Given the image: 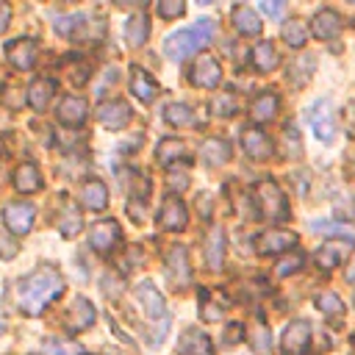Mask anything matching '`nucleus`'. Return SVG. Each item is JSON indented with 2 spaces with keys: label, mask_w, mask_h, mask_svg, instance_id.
Returning <instances> with one entry per match:
<instances>
[{
  "label": "nucleus",
  "mask_w": 355,
  "mask_h": 355,
  "mask_svg": "<svg viewBox=\"0 0 355 355\" xmlns=\"http://www.w3.org/2000/svg\"><path fill=\"white\" fill-rule=\"evenodd\" d=\"M64 291V277L55 266H39L17 283V302L25 316H39Z\"/></svg>",
  "instance_id": "obj_1"
},
{
  "label": "nucleus",
  "mask_w": 355,
  "mask_h": 355,
  "mask_svg": "<svg viewBox=\"0 0 355 355\" xmlns=\"http://www.w3.org/2000/svg\"><path fill=\"white\" fill-rule=\"evenodd\" d=\"M255 205H258V214L266 216L269 222H286L288 219L286 194L280 191V186L272 178L255 183Z\"/></svg>",
  "instance_id": "obj_2"
},
{
  "label": "nucleus",
  "mask_w": 355,
  "mask_h": 355,
  "mask_svg": "<svg viewBox=\"0 0 355 355\" xmlns=\"http://www.w3.org/2000/svg\"><path fill=\"white\" fill-rule=\"evenodd\" d=\"M308 125H311V133L330 144L336 139V114H333V103L330 100H316L311 108H308Z\"/></svg>",
  "instance_id": "obj_3"
},
{
  "label": "nucleus",
  "mask_w": 355,
  "mask_h": 355,
  "mask_svg": "<svg viewBox=\"0 0 355 355\" xmlns=\"http://www.w3.org/2000/svg\"><path fill=\"white\" fill-rule=\"evenodd\" d=\"M313 338V327L305 319H291L280 333V349L286 355H305Z\"/></svg>",
  "instance_id": "obj_4"
},
{
  "label": "nucleus",
  "mask_w": 355,
  "mask_h": 355,
  "mask_svg": "<svg viewBox=\"0 0 355 355\" xmlns=\"http://www.w3.org/2000/svg\"><path fill=\"white\" fill-rule=\"evenodd\" d=\"M205 42H202V36L191 28V31H175V33H169L166 39H164V55L166 58H172V61H183L186 55H191L194 50H200Z\"/></svg>",
  "instance_id": "obj_5"
},
{
  "label": "nucleus",
  "mask_w": 355,
  "mask_h": 355,
  "mask_svg": "<svg viewBox=\"0 0 355 355\" xmlns=\"http://www.w3.org/2000/svg\"><path fill=\"white\" fill-rule=\"evenodd\" d=\"M33 205L31 202H6L3 205V225L11 236H25L33 227Z\"/></svg>",
  "instance_id": "obj_6"
},
{
  "label": "nucleus",
  "mask_w": 355,
  "mask_h": 355,
  "mask_svg": "<svg viewBox=\"0 0 355 355\" xmlns=\"http://www.w3.org/2000/svg\"><path fill=\"white\" fill-rule=\"evenodd\" d=\"M189 80H191L194 86H200V89H216V86L222 83V67H219V61H216L211 53H202V55L191 64Z\"/></svg>",
  "instance_id": "obj_7"
},
{
  "label": "nucleus",
  "mask_w": 355,
  "mask_h": 355,
  "mask_svg": "<svg viewBox=\"0 0 355 355\" xmlns=\"http://www.w3.org/2000/svg\"><path fill=\"white\" fill-rule=\"evenodd\" d=\"M297 244V233L294 230H283V227H269L255 239V250L258 255H277V252H288Z\"/></svg>",
  "instance_id": "obj_8"
},
{
  "label": "nucleus",
  "mask_w": 355,
  "mask_h": 355,
  "mask_svg": "<svg viewBox=\"0 0 355 355\" xmlns=\"http://www.w3.org/2000/svg\"><path fill=\"white\" fill-rule=\"evenodd\" d=\"M119 239H122V230H119V222H116V219H100V222H94L92 230H89V244H92V250H94V252H103V255H108V252L119 244Z\"/></svg>",
  "instance_id": "obj_9"
},
{
  "label": "nucleus",
  "mask_w": 355,
  "mask_h": 355,
  "mask_svg": "<svg viewBox=\"0 0 355 355\" xmlns=\"http://www.w3.org/2000/svg\"><path fill=\"white\" fill-rule=\"evenodd\" d=\"M166 280L175 286V288H183L191 283V266H189V250L183 244H175L169 252H166Z\"/></svg>",
  "instance_id": "obj_10"
},
{
  "label": "nucleus",
  "mask_w": 355,
  "mask_h": 355,
  "mask_svg": "<svg viewBox=\"0 0 355 355\" xmlns=\"http://www.w3.org/2000/svg\"><path fill=\"white\" fill-rule=\"evenodd\" d=\"M241 147H244V155L250 161H266L275 153L272 139L263 130H258V128H244L241 130Z\"/></svg>",
  "instance_id": "obj_11"
},
{
  "label": "nucleus",
  "mask_w": 355,
  "mask_h": 355,
  "mask_svg": "<svg viewBox=\"0 0 355 355\" xmlns=\"http://www.w3.org/2000/svg\"><path fill=\"white\" fill-rule=\"evenodd\" d=\"M186 222H189V211H186L183 200H180L178 194H169V197L164 200L161 211H158V225H161L164 230L178 233V230L186 227Z\"/></svg>",
  "instance_id": "obj_12"
},
{
  "label": "nucleus",
  "mask_w": 355,
  "mask_h": 355,
  "mask_svg": "<svg viewBox=\"0 0 355 355\" xmlns=\"http://www.w3.org/2000/svg\"><path fill=\"white\" fill-rule=\"evenodd\" d=\"M97 119L108 130H122L130 122V105L125 100H105L97 105Z\"/></svg>",
  "instance_id": "obj_13"
},
{
  "label": "nucleus",
  "mask_w": 355,
  "mask_h": 355,
  "mask_svg": "<svg viewBox=\"0 0 355 355\" xmlns=\"http://www.w3.org/2000/svg\"><path fill=\"white\" fill-rule=\"evenodd\" d=\"M94 319H97V311H94L92 300L75 297L72 305H69V311H67V322L64 324H67V333H80V330L92 327Z\"/></svg>",
  "instance_id": "obj_14"
},
{
  "label": "nucleus",
  "mask_w": 355,
  "mask_h": 355,
  "mask_svg": "<svg viewBox=\"0 0 355 355\" xmlns=\"http://www.w3.org/2000/svg\"><path fill=\"white\" fill-rule=\"evenodd\" d=\"M36 53H39V47H36L33 39H14V42L6 44V58H8V64H11L14 69H22V72H25V69H33Z\"/></svg>",
  "instance_id": "obj_15"
},
{
  "label": "nucleus",
  "mask_w": 355,
  "mask_h": 355,
  "mask_svg": "<svg viewBox=\"0 0 355 355\" xmlns=\"http://www.w3.org/2000/svg\"><path fill=\"white\" fill-rule=\"evenodd\" d=\"M136 300H139L141 311H144L150 319H166V302H164V294H161L150 280H144V283L136 286Z\"/></svg>",
  "instance_id": "obj_16"
},
{
  "label": "nucleus",
  "mask_w": 355,
  "mask_h": 355,
  "mask_svg": "<svg viewBox=\"0 0 355 355\" xmlns=\"http://www.w3.org/2000/svg\"><path fill=\"white\" fill-rule=\"evenodd\" d=\"M178 352L180 355H214V344H211L208 333H202L197 327H189L178 338Z\"/></svg>",
  "instance_id": "obj_17"
},
{
  "label": "nucleus",
  "mask_w": 355,
  "mask_h": 355,
  "mask_svg": "<svg viewBox=\"0 0 355 355\" xmlns=\"http://www.w3.org/2000/svg\"><path fill=\"white\" fill-rule=\"evenodd\" d=\"M341 28H344V22H341V17L333 8H322L311 19V33L316 39H336L341 33Z\"/></svg>",
  "instance_id": "obj_18"
},
{
  "label": "nucleus",
  "mask_w": 355,
  "mask_h": 355,
  "mask_svg": "<svg viewBox=\"0 0 355 355\" xmlns=\"http://www.w3.org/2000/svg\"><path fill=\"white\" fill-rule=\"evenodd\" d=\"M58 119L67 128H80L89 119V103L83 97H64L58 105Z\"/></svg>",
  "instance_id": "obj_19"
},
{
  "label": "nucleus",
  "mask_w": 355,
  "mask_h": 355,
  "mask_svg": "<svg viewBox=\"0 0 355 355\" xmlns=\"http://www.w3.org/2000/svg\"><path fill=\"white\" fill-rule=\"evenodd\" d=\"M200 158L202 164L208 166H222L230 161V141L227 139H219V136H208L202 144H200Z\"/></svg>",
  "instance_id": "obj_20"
},
{
  "label": "nucleus",
  "mask_w": 355,
  "mask_h": 355,
  "mask_svg": "<svg viewBox=\"0 0 355 355\" xmlns=\"http://www.w3.org/2000/svg\"><path fill=\"white\" fill-rule=\"evenodd\" d=\"M130 92H133L136 100H141V103H153L155 94H158V83H155V78H153L147 69L133 67V69H130Z\"/></svg>",
  "instance_id": "obj_21"
},
{
  "label": "nucleus",
  "mask_w": 355,
  "mask_h": 355,
  "mask_svg": "<svg viewBox=\"0 0 355 355\" xmlns=\"http://www.w3.org/2000/svg\"><path fill=\"white\" fill-rule=\"evenodd\" d=\"M14 189L19 194H33L42 189V172L33 161H22L17 169H14Z\"/></svg>",
  "instance_id": "obj_22"
},
{
  "label": "nucleus",
  "mask_w": 355,
  "mask_h": 355,
  "mask_svg": "<svg viewBox=\"0 0 355 355\" xmlns=\"http://www.w3.org/2000/svg\"><path fill=\"white\" fill-rule=\"evenodd\" d=\"M277 105H280V100H277L275 92H258L252 97V103H250L252 122H272L277 116Z\"/></svg>",
  "instance_id": "obj_23"
},
{
  "label": "nucleus",
  "mask_w": 355,
  "mask_h": 355,
  "mask_svg": "<svg viewBox=\"0 0 355 355\" xmlns=\"http://www.w3.org/2000/svg\"><path fill=\"white\" fill-rule=\"evenodd\" d=\"M225 261V230L219 225H211L205 233V263L211 269H219Z\"/></svg>",
  "instance_id": "obj_24"
},
{
  "label": "nucleus",
  "mask_w": 355,
  "mask_h": 355,
  "mask_svg": "<svg viewBox=\"0 0 355 355\" xmlns=\"http://www.w3.org/2000/svg\"><path fill=\"white\" fill-rule=\"evenodd\" d=\"M225 308H227V300L222 297V291H211V288L200 291V313L205 322H219Z\"/></svg>",
  "instance_id": "obj_25"
},
{
  "label": "nucleus",
  "mask_w": 355,
  "mask_h": 355,
  "mask_svg": "<svg viewBox=\"0 0 355 355\" xmlns=\"http://www.w3.org/2000/svg\"><path fill=\"white\" fill-rule=\"evenodd\" d=\"M250 61H252V67L258 72H272L280 64V55H277V50H275L272 42H258L250 50Z\"/></svg>",
  "instance_id": "obj_26"
},
{
  "label": "nucleus",
  "mask_w": 355,
  "mask_h": 355,
  "mask_svg": "<svg viewBox=\"0 0 355 355\" xmlns=\"http://www.w3.org/2000/svg\"><path fill=\"white\" fill-rule=\"evenodd\" d=\"M80 197H83V205H86L89 211H103V208L108 205V189H105V183L97 180V178H89V180L83 183Z\"/></svg>",
  "instance_id": "obj_27"
},
{
  "label": "nucleus",
  "mask_w": 355,
  "mask_h": 355,
  "mask_svg": "<svg viewBox=\"0 0 355 355\" xmlns=\"http://www.w3.org/2000/svg\"><path fill=\"white\" fill-rule=\"evenodd\" d=\"M53 94H55V83H53L50 78H36V80L28 86V103H31L36 111H44V108L50 105Z\"/></svg>",
  "instance_id": "obj_28"
},
{
  "label": "nucleus",
  "mask_w": 355,
  "mask_h": 355,
  "mask_svg": "<svg viewBox=\"0 0 355 355\" xmlns=\"http://www.w3.org/2000/svg\"><path fill=\"white\" fill-rule=\"evenodd\" d=\"M233 25H236V31L241 36H258L261 28H263L261 19H258V14L250 6H236L233 8Z\"/></svg>",
  "instance_id": "obj_29"
},
{
  "label": "nucleus",
  "mask_w": 355,
  "mask_h": 355,
  "mask_svg": "<svg viewBox=\"0 0 355 355\" xmlns=\"http://www.w3.org/2000/svg\"><path fill=\"white\" fill-rule=\"evenodd\" d=\"M155 158H158V164L172 166L175 161H183V158H186V144H183L180 139H175V136H166V139L158 141V147H155Z\"/></svg>",
  "instance_id": "obj_30"
},
{
  "label": "nucleus",
  "mask_w": 355,
  "mask_h": 355,
  "mask_svg": "<svg viewBox=\"0 0 355 355\" xmlns=\"http://www.w3.org/2000/svg\"><path fill=\"white\" fill-rule=\"evenodd\" d=\"M247 341H250V347H252L255 355H269L272 352V336H269V327H266V322L261 316H255Z\"/></svg>",
  "instance_id": "obj_31"
},
{
  "label": "nucleus",
  "mask_w": 355,
  "mask_h": 355,
  "mask_svg": "<svg viewBox=\"0 0 355 355\" xmlns=\"http://www.w3.org/2000/svg\"><path fill=\"white\" fill-rule=\"evenodd\" d=\"M147 33H150V22L144 14H133L128 22H125V39L130 47H141L147 42Z\"/></svg>",
  "instance_id": "obj_32"
},
{
  "label": "nucleus",
  "mask_w": 355,
  "mask_h": 355,
  "mask_svg": "<svg viewBox=\"0 0 355 355\" xmlns=\"http://www.w3.org/2000/svg\"><path fill=\"white\" fill-rule=\"evenodd\" d=\"M164 119L172 125V128H189V125H197V116L191 111V105L186 103H169L164 108Z\"/></svg>",
  "instance_id": "obj_33"
},
{
  "label": "nucleus",
  "mask_w": 355,
  "mask_h": 355,
  "mask_svg": "<svg viewBox=\"0 0 355 355\" xmlns=\"http://www.w3.org/2000/svg\"><path fill=\"white\" fill-rule=\"evenodd\" d=\"M311 230H313V233H322V236L341 239V241H347V244H352V241H355V230H352V227H347V225H338V222L316 219V222L311 225Z\"/></svg>",
  "instance_id": "obj_34"
},
{
  "label": "nucleus",
  "mask_w": 355,
  "mask_h": 355,
  "mask_svg": "<svg viewBox=\"0 0 355 355\" xmlns=\"http://www.w3.org/2000/svg\"><path fill=\"white\" fill-rule=\"evenodd\" d=\"M283 42L288 44V47H294V50H300L305 42H308V28H305V22L302 19H288V22H283Z\"/></svg>",
  "instance_id": "obj_35"
},
{
  "label": "nucleus",
  "mask_w": 355,
  "mask_h": 355,
  "mask_svg": "<svg viewBox=\"0 0 355 355\" xmlns=\"http://www.w3.org/2000/svg\"><path fill=\"white\" fill-rule=\"evenodd\" d=\"M58 230L64 239H75L80 230H83V216L75 205H67L64 214H61V222H58Z\"/></svg>",
  "instance_id": "obj_36"
},
{
  "label": "nucleus",
  "mask_w": 355,
  "mask_h": 355,
  "mask_svg": "<svg viewBox=\"0 0 355 355\" xmlns=\"http://www.w3.org/2000/svg\"><path fill=\"white\" fill-rule=\"evenodd\" d=\"M236 94L230 92V89H225V92H216L214 97H211V114L214 116H233L236 114Z\"/></svg>",
  "instance_id": "obj_37"
},
{
  "label": "nucleus",
  "mask_w": 355,
  "mask_h": 355,
  "mask_svg": "<svg viewBox=\"0 0 355 355\" xmlns=\"http://www.w3.org/2000/svg\"><path fill=\"white\" fill-rule=\"evenodd\" d=\"M313 261H316V266L322 269V272H330V269H336L338 263H341V247L338 244H322L319 250H316V255H313Z\"/></svg>",
  "instance_id": "obj_38"
},
{
  "label": "nucleus",
  "mask_w": 355,
  "mask_h": 355,
  "mask_svg": "<svg viewBox=\"0 0 355 355\" xmlns=\"http://www.w3.org/2000/svg\"><path fill=\"white\" fill-rule=\"evenodd\" d=\"M86 14H69V17H55V33L58 36H69L78 39V31L86 25Z\"/></svg>",
  "instance_id": "obj_39"
},
{
  "label": "nucleus",
  "mask_w": 355,
  "mask_h": 355,
  "mask_svg": "<svg viewBox=\"0 0 355 355\" xmlns=\"http://www.w3.org/2000/svg\"><path fill=\"white\" fill-rule=\"evenodd\" d=\"M316 311H322L324 316H336V319H341V316H344V302H341L338 294H333V291H322V294H316Z\"/></svg>",
  "instance_id": "obj_40"
},
{
  "label": "nucleus",
  "mask_w": 355,
  "mask_h": 355,
  "mask_svg": "<svg viewBox=\"0 0 355 355\" xmlns=\"http://www.w3.org/2000/svg\"><path fill=\"white\" fill-rule=\"evenodd\" d=\"M302 263H305V255H302V252H297V250H291L288 255H283V258L275 263V275H277V277H288V275L300 272V269H302Z\"/></svg>",
  "instance_id": "obj_41"
},
{
  "label": "nucleus",
  "mask_w": 355,
  "mask_h": 355,
  "mask_svg": "<svg viewBox=\"0 0 355 355\" xmlns=\"http://www.w3.org/2000/svg\"><path fill=\"white\" fill-rule=\"evenodd\" d=\"M44 349H47L50 355H83L80 344L72 341V338H47V341H44Z\"/></svg>",
  "instance_id": "obj_42"
},
{
  "label": "nucleus",
  "mask_w": 355,
  "mask_h": 355,
  "mask_svg": "<svg viewBox=\"0 0 355 355\" xmlns=\"http://www.w3.org/2000/svg\"><path fill=\"white\" fill-rule=\"evenodd\" d=\"M186 11V0H158V14L164 19H178Z\"/></svg>",
  "instance_id": "obj_43"
},
{
  "label": "nucleus",
  "mask_w": 355,
  "mask_h": 355,
  "mask_svg": "<svg viewBox=\"0 0 355 355\" xmlns=\"http://www.w3.org/2000/svg\"><path fill=\"white\" fill-rule=\"evenodd\" d=\"M261 11L272 19H280L286 11V0H261Z\"/></svg>",
  "instance_id": "obj_44"
},
{
  "label": "nucleus",
  "mask_w": 355,
  "mask_h": 355,
  "mask_svg": "<svg viewBox=\"0 0 355 355\" xmlns=\"http://www.w3.org/2000/svg\"><path fill=\"white\" fill-rule=\"evenodd\" d=\"M166 186H169L172 191H175V189L183 191V189L189 186V175H186V172H178V169H169V175H166Z\"/></svg>",
  "instance_id": "obj_45"
},
{
  "label": "nucleus",
  "mask_w": 355,
  "mask_h": 355,
  "mask_svg": "<svg viewBox=\"0 0 355 355\" xmlns=\"http://www.w3.org/2000/svg\"><path fill=\"white\" fill-rule=\"evenodd\" d=\"M194 31L202 36V42L208 44L211 42V36H214V31H216V25H214V19H208V17H202V19H197V25H194Z\"/></svg>",
  "instance_id": "obj_46"
},
{
  "label": "nucleus",
  "mask_w": 355,
  "mask_h": 355,
  "mask_svg": "<svg viewBox=\"0 0 355 355\" xmlns=\"http://www.w3.org/2000/svg\"><path fill=\"white\" fill-rule=\"evenodd\" d=\"M17 252H19V247L14 244V239H8L6 233H0V258L8 261V258H14Z\"/></svg>",
  "instance_id": "obj_47"
},
{
  "label": "nucleus",
  "mask_w": 355,
  "mask_h": 355,
  "mask_svg": "<svg viewBox=\"0 0 355 355\" xmlns=\"http://www.w3.org/2000/svg\"><path fill=\"white\" fill-rule=\"evenodd\" d=\"M241 338H244V324H239V322L227 324V336H225V344H236V341H241Z\"/></svg>",
  "instance_id": "obj_48"
},
{
  "label": "nucleus",
  "mask_w": 355,
  "mask_h": 355,
  "mask_svg": "<svg viewBox=\"0 0 355 355\" xmlns=\"http://www.w3.org/2000/svg\"><path fill=\"white\" fill-rule=\"evenodd\" d=\"M8 19H11V6L0 0V33L8 28Z\"/></svg>",
  "instance_id": "obj_49"
},
{
  "label": "nucleus",
  "mask_w": 355,
  "mask_h": 355,
  "mask_svg": "<svg viewBox=\"0 0 355 355\" xmlns=\"http://www.w3.org/2000/svg\"><path fill=\"white\" fill-rule=\"evenodd\" d=\"M119 8H144L150 0H114Z\"/></svg>",
  "instance_id": "obj_50"
},
{
  "label": "nucleus",
  "mask_w": 355,
  "mask_h": 355,
  "mask_svg": "<svg viewBox=\"0 0 355 355\" xmlns=\"http://www.w3.org/2000/svg\"><path fill=\"white\" fill-rule=\"evenodd\" d=\"M347 280L349 283H355V258L349 261V266H347Z\"/></svg>",
  "instance_id": "obj_51"
},
{
  "label": "nucleus",
  "mask_w": 355,
  "mask_h": 355,
  "mask_svg": "<svg viewBox=\"0 0 355 355\" xmlns=\"http://www.w3.org/2000/svg\"><path fill=\"white\" fill-rule=\"evenodd\" d=\"M3 330H6V319H0V336H3Z\"/></svg>",
  "instance_id": "obj_52"
},
{
  "label": "nucleus",
  "mask_w": 355,
  "mask_h": 355,
  "mask_svg": "<svg viewBox=\"0 0 355 355\" xmlns=\"http://www.w3.org/2000/svg\"><path fill=\"white\" fill-rule=\"evenodd\" d=\"M349 3H355V0H349Z\"/></svg>",
  "instance_id": "obj_53"
}]
</instances>
